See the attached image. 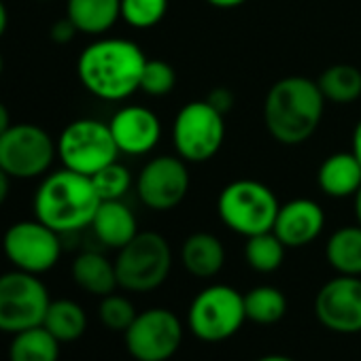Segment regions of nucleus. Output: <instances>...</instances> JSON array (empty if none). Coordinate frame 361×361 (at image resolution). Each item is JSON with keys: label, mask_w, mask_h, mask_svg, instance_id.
Instances as JSON below:
<instances>
[{"label": "nucleus", "mask_w": 361, "mask_h": 361, "mask_svg": "<svg viewBox=\"0 0 361 361\" xmlns=\"http://www.w3.org/2000/svg\"><path fill=\"white\" fill-rule=\"evenodd\" d=\"M317 85L327 102L350 104L361 98V71L353 64H331L319 75Z\"/></svg>", "instance_id": "5701e85b"}, {"label": "nucleus", "mask_w": 361, "mask_h": 361, "mask_svg": "<svg viewBox=\"0 0 361 361\" xmlns=\"http://www.w3.org/2000/svg\"><path fill=\"white\" fill-rule=\"evenodd\" d=\"M66 18L81 35H106L121 20V0H66Z\"/></svg>", "instance_id": "aec40b11"}, {"label": "nucleus", "mask_w": 361, "mask_h": 361, "mask_svg": "<svg viewBox=\"0 0 361 361\" xmlns=\"http://www.w3.org/2000/svg\"><path fill=\"white\" fill-rule=\"evenodd\" d=\"M111 134L119 153L126 155H145L153 151L161 138V121L159 117L138 104L121 106L109 121Z\"/></svg>", "instance_id": "2eb2a0df"}, {"label": "nucleus", "mask_w": 361, "mask_h": 361, "mask_svg": "<svg viewBox=\"0 0 361 361\" xmlns=\"http://www.w3.org/2000/svg\"><path fill=\"white\" fill-rule=\"evenodd\" d=\"M43 327L60 342H75L87 329V314L73 300H51Z\"/></svg>", "instance_id": "b1692460"}, {"label": "nucleus", "mask_w": 361, "mask_h": 361, "mask_svg": "<svg viewBox=\"0 0 361 361\" xmlns=\"http://www.w3.org/2000/svg\"><path fill=\"white\" fill-rule=\"evenodd\" d=\"M71 274H73V281L77 283V287H81L83 291H87L92 295L104 298V295L113 293L115 287H119L115 262L106 259L98 251L79 253L71 266Z\"/></svg>", "instance_id": "412c9836"}, {"label": "nucleus", "mask_w": 361, "mask_h": 361, "mask_svg": "<svg viewBox=\"0 0 361 361\" xmlns=\"http://www.w3.org/2000/svg\"><path fill=\"white\" fill-rule=\"evenodd\" d=\"M285 245L274 232H264L247 238L245 245V259L251 270L259 274L276 272L285 262Z\"/></svg>", "instance_id": "bb28decb"}, {"label": "nucleus", "mask_w": 361, "mask_h": 361, "mask_svg": "<svg viewBox=\"0 0 361 361\" xmlns=\"http://www.w3.org/2000/svg\"><path fill=\"white\" fill-rule=\"evenodd\" d=\"M281 202L274 192L253 178H238L226 185L217 198V213L226 228L249 238L272 232Z\"/></svg>", "instance_id": "20e7f679"}, {"label": "nucleus", "mask_w": 361, "mask_h": 361, "mask_svg": "<svg viewBox=\"0 0 361 361\" xmlns=\"http://www.w3.org/2000/svg\"><path fill=\"white\" fill-rule=\"evenodd\" d=\"M3 253L16 270L41 276L60 262L62 240L56 230L35 217L7 228L3 236Z\"/></svg>", "instance_id": "9b49d317"}, {"label": "nucleus", "mask_w": 361, "mask_h": 361, "mask_svg": "<svg viewBox=\"0 0 361 361\" xmlns=\"http://www.w3.org/2000/svg\"><path fill=\"white\" fill-rule=\"evenodd\" d=\"M126 348L136 361H166L183 340V325L168 308H149L136 314L123 331Z\"/></svg>", "instance_id": "f8f14e48"}, {"label": "nucleus", "mask_w": 361, "mask_h": 361, "mask_svg": "<svg viewBox=\"0 0 361 361\" xmlns=\"http://www.w3.org/2000/svg\"><path fill=\"white\" fill-rule=\"evenodd\" d=\"M56 157V140L37 123H11L0 134V168L11 178H39Z\"/></svg>", "instance_id": "6e6552de"}, {"label": "nucleus", "mask_w": 361, "mask_h": 361, "mask_svg": "<svg viewBox=\"0 0 361 361\" xmlns=\"http://www.w3.org/2000/svg\"><path fill=\"white\" fill-rule=\"evenodd\" d=\"M3 68H5V62H3V56H0V75H3Z\"/></svg>", "instance_id": "a19ab883"}, {"label": "nucleus", "mask_w": 361, "mask_h": 361, "mask_svg": "<svg viewBox=\"0 0 361 361\" xmlns=\"http://www.w3.org/2000/svg\"><path fill=\"white\" fill-rule=\"evenodd\" d=\"M9 192H11V176L3 168H0V207L7 202Z\"/></svg>", "instance_id": "72a5a7b5"}, {"label": "nucleus", "mask_w": 361, "mask_h": 361, "mask_svg": "<svg viewBox=\"0 0 361 361\" xmlns=\"http://www.w3.org/2000/svg\"><path fill=\"white\" fill-rule=\"evenodd\" d=\"M92 183L100 200H121L132 188V174L123 164L113 161L92 176Z\"/></svg>", "instance_id": "c85d7f7f"}, {"label": "nucleus", "mask_w": 361, "mask_h": 361, "mask_svg": "<svg viewBox=\"0 0 361 361\" xmlns=\"http://www.w3.org/2000/svg\"><path fill=\"white\" fill-rule=\"evenodd\" d=\"M190 329L202 342H224L247 321L245 295L230 285L202 289L190 306Z\"/></svg>", "instance_id": "9d476101"}, {"label": "nucleus", "mask_w": 361, "mask_h": 361, "mask_svg": "<svg viewBox=\"0 0 361 361\" xmlns=\"http://www.w3.org/2000/svg\"><path fill=\"white\" fill-rule=\"evenodd\" d=\"M350 151L355 153V157H357V159H359V164H361V119H359V123H357V126H355V130H353Z\"/></svg>", "instance_id": "c9c22d12"}, {"label": "nucleus", "mask_w": 361, "mask_h": 361, "mask_svg": "<svg viewBox=\"0 0 361 361\" xmlns=\"http://www.w3.org/2000/svg\"><path fill=\"white\" fill-rule=\"evenodd\" d=\"M168 11V0H121V20L134 30L157 26Z\"/></svg>", "instance_id": "cd10ccee"}, {"label": "nucleus", "mask_w": 361, "mask_h": 361, "mask_svg": "<svg viewBox=\"0 0 361 361\" xmlns=\"http://www.w3.org/2000/svg\"><path fill=\"white\" fill-rule=\"evenodd\" d=\"M353 207H355V217H357V224L361 226V188H359V192L353 196Z\"/></svg>", "instance_id": "58836bf2"}, {"label": "nucleus", "mask_w": 361, "mask_h": 361, "mask_svg": "<svg viewBox=\"0 0 361 361\" xmlns=\"http://www.w3.org/2000/svg\"><path fill=\"white\" fill-rule=\"evenodd\" d=\"M90 228L104 247L117 251L138 234L136 217L132 209L121 200H102Z\"/></svg>", "instance_id": "a211bd4d"}, {"label": "nucleus", "mask_w": 361, "mask_h": 361, "mask_svg": "<svg viewBox=\"0 0 361 361\" xmlns=\"http://www.w3.org/2000/svg\"><path fill=\"white\" fill-rule=\"evenodd\" d=\"M188 161L178 155H157L149 159L136 178L140 202L157 213L172 211L185 200L190 192Z\"/></svg>", "instance_id": "ddd939ff"}, {"label": "nucleus", "mask_w": 361, "mask_h": 361, "mask_svg": "<svg viewBox=\"0 0 361 361\" xmlns=\"http://www.w3.org/2000/svg\"><path fill=\"white\" fill-rule=\"evenodd\" d=\"M209 100L188 102L174 117L172 142L176 155L188 164H202L213 159L226 140V121Z\"/></svg>", "instance_id": "423d86ee"}, {"label": "nucleus", "mask_w": 361, "mask_h": 361, "mask_svg": "<svg viewBox=\"0 0 361 361\" xmlns=\"http://www.w3.org/2000/svg\"><path fill=\"white\" fill-rule=\"evenodd\" d=\"M219 113H228L232 106H234V94L228 90V87H217V90H213L211 94H209V98H207Z\"/></svg>", "instance_id": "473e14b6"}, {"label": "nucleus", "mask_w": 361, "mask_h": 361, "mask_svg": "<svg viewBox=\"0 0 361 361\" xmlns=\"http://www.w3.org/2000/svg\"><path fill=\"white\" fill-rule=\"evenodd\" d=\"M325 111V98L317 81L308 77H285L276 81L264 100V123L268 134L287 147L312 138Z\"/></svg>", "instance_id": "f03ea898"}, {"label": "nucleus", "mask_w": 361, "mask_h": 361, "mask_svg": "<svg viewBox=\"0 0 361 361\" xmlns=\"http://www.w3.org/2000/svg\"><path fill=\"white\" fill-rule=\"evenodd\" d=\"M41 3H49V0H41Z\"/></svg>", "instance_id": "79ce46f5"}, {"label": "nucleus", "mask_w": 361, "mask_h": 361, "mask_svg": "<svg viewBox=\"0 0 361 361\" xmlns=\"http://www.w3.org/2000/svg\"><path fill=\"white\" fill-rule=\"evenodd\" d=\"M245 312L247 321L251 323L274 325L287 312V298L281 289L270 285L253 287L249 293H245Z\"/></svg>", "instance_id": "a878e982"}, {"label": "nucleus", "mask_w": 361, "mask_h": 361, "mask_svg": "<svg viewBox=\"0 0 361 361\" xmlns=\"http://www.w3.org/2000/svg\"><path fill=\"white\" fill-rule=\"evenodd\" d=\"M325 257L338 274L361 276V226L336 230L327 238Z\"/></svg>", "instance_id": "4be33fe9"}, {"label": "nucleus", "mask_w": 361, "mask_h": 361, "mask_svg": "<svg viewBox=\"0 0 361 361\" xmlns=\"http://www.w3.org/2000/svg\"><path fill=\"white\" fill-rule=\"evenodd\" d=\"M172 268L168 240L157 232H138L115 259L117 283L132 293H147L164 285Z\"/></svg>", "instance_id": "39448f33"}, {"label": "nucleus", "mask_w": 361, "mask_h": 361, "mask_svg": "<svg viewBox=\"0 0 361 361\" xmlns=\"http://www.w3.org/2000/svg\"><path fill=\"white\" fill-rule=\"evenodd\" d=\"M56 145L62 166L85 176H94L104 166L117 161L119 155L109 123L92 117L71 121Z\"/></svg>", "instance_id": "0eeeda50"}, {"label": "nucleus", "mask_w": 361, "mask_h": 361, "mask_svg": "<svg viewBox=\"0 0 361 361\" xmlns=\"http://www.w3.org/2000/svg\"><path fill=\"white\" fill-rule=\"evenodd\" d=\"M49 304V291L39 274L24 270L0 274V331L20 334L43 325Z\"/></svg>", "instance_id": "1a4fd4ad"}, {"label": "nucleus", "mask_w": 361, "mask_h": 361, "mask_svg": "<svg viewBox=\"0 0 361 361\" xmlns=\"http://www.w3.org/2000/svg\"><path fill=\"white\" fill-rule=\"evenodd\" d=\"M100 202L92 176L60 168L41 180L35 194V217L58 234H73L92 226Z\"/></svg>", "instance_id": "7ed1b4c3"}, {"label": "nucleus", "mask_w": 361, "mask_h": 361, "mask_svg": "<svg viewBox=\"0 0 361 361\" xmlns=\"http://www.w3.org/2000/svg\"><path fill=\"white\" fill-rule=\"evenodd\" d=\"M145 51L128 39H98L77 60V77L85 92L106 102H121L140 92Z\"/></svg>", "instance_id": "f257e3e1"}, {"label": "nucleus", "mask_w": 361, "mask_h": 361, "mask_svg": "<svg viewBox=\"0 0 361 361\" xmlns=\"http://www.w3.org/2000/svg\"><path fill=\"white\" fill-rule=\"evenodd\" d=\"M207 3L215 9H238L245 3H249V0H207Z\"/></svg>", "instance_id": "f704fd0d"}, {"label": "nucleus", "mask_w": 361, "mask_h": 361, "mask_svg": "<svg viewBox=\"0 0 361 361\" xmlns=\"http://www.w3.org/2000/svg\"><path fill=\"white\" fill-rule=\"evenodd\" d=\"M317 185L329 198H353L361 188V164L353 151L331 153L317 170Z\"/></svg>", "instance_id": "f3484780"}, {"label": "nucleus", "mask_w": 361, "mask_h": 361, "mask_svg": "<svg viewBox=\"0 0 361 361\" xmlns=\"http://www.w3.org/2000/svg\"><path fill=\"white\" fill-rule=\"evenodd\" d=\"M77 26L68 20V18H62V20H58L54 26H51V30H49V37H51V41L56 43V45H68L75 37H77Z\"/></svg>", "instance_id": "2f4dec72"}, {"label": "nucleus", "mask_w": 361, "mask_h": 361, "mask_svg": "<svg viewBox=\"0 0 361 361\" xmlns=\"http://www.w3.org/2000/svg\"><path fill=\"white\" fill-rule=\"evenodd\" d=\"M7 28H9V11H7V5L0 0V39L5 37Z\"/></svg>", "instance_id": "e433bc0d"}, {"label": "nucleus", "mask_w": 361, "mask_h": 361, "mask_svg": "<svg viewBox=\"0 0 361 361\" xmlns=\"http://www.w3.org/2000/svg\"><path fill=\"white\" fill-rule=\"evenodd\" d=\"M180 264L196 279H213L226 264V247L211 232H196L180 247Z\"/></svg>", "instance_id": "6ab92c4d"}, {"label": "nucleus", "mask_w": 361, "mask_h": 361, "mask_svg": "<svg viewBox=\"0 0 361 361\" xmlns=\"http://www.w3.org/2000/svg\"><path fill=\"white\" fill-rule=\"evenodd\" d=\"M257 361H295V359H291V357H287V355H264V357H259Z\"/></svg>", "instance_id": "ea45409f"}, {"label": "nucleus", "mask_w": 361, "mask_h": 361, "mask_svg": "<svg viewBox=\"0 0 361 361\" xmlns=\"http://www.w3.org/2000/svg\"><path fill=\"white\" fill-rule=\"evenodd\" d=\"M60 340H56L43 325L13 334L9 346V361H58Z\"/></svg>", "instance_id": "393cba45"}, {"label": "nucleus", "mask_w": 361, "mask_h": 361, "mask_svg": "<svg viewBox=\"0 0 361 361\" xmlns=\"http://www.w3.org/2000/svg\"><path fill=\"white\" fill-rule=\"evenodd\" d=\"M136 308L134 304L123 298V295H117V293H109L100 300V306H98V317L102 321V325H106L109 329L113 331H126L132 321L136 319Z\"/></svg>", "instance_id": "7c9ffc66"}, {"label": "nucleus", "mask_w": 361, "mask_h": 361, "mask_svg": "<svg viewBox=\"0 0 361 361\" xmlns=\"http://www.w3.org/2000/svg\"><path fill=\"white\" fill-rule=\"evenodd\" d=\"M319 323L336 334L361 331V276L338 274L314 298Z\"/></svg>", "instance_id": "4468645a"}, {"label": "nucleus", "mask_w": 361, "mask_h": 361, "mask_svg": "<svg viewBox=\"0 0 361 361\" xmlns=\"http://www.w3.org/2000/svg\"><path fill=\"white\" fill-rule=\"evenodd\" d=\"M11 126V115H9V109L0 102V134H3L7 128Z\"/></svg>", "instance_id": "4c0bfd02"}, {"label": "nucleus", "mask_w": 361, "mask_h": 361, "mask_svg": "<svg viewBox=\"0 0 361 361\" xmlns=\"http://www.w3.org/2000/svg\"><path fill=\"white\" fill-rule=\"evenodd\" d=\"M176 85V71L166 60H147L142 79H140V92L153 98L168 96Z\"/></svg>", "instance_id": "c756f323"}, {"label": "nucleus", "mask_w": 361, "mask_h": 361, "mask_svg": "<svg viewBox=\"0 0 361 361\" xmlns=\"http://www.w3.org/2000/svg\"><path fill=\"white\" fill-rule=\"evenodd\" d=\"M325 228V213L310 198H295L281 204L272 232L287 249H300L314 243Z\"/></svg>", "instance_id": "dca6fc26"}]
</instances>
